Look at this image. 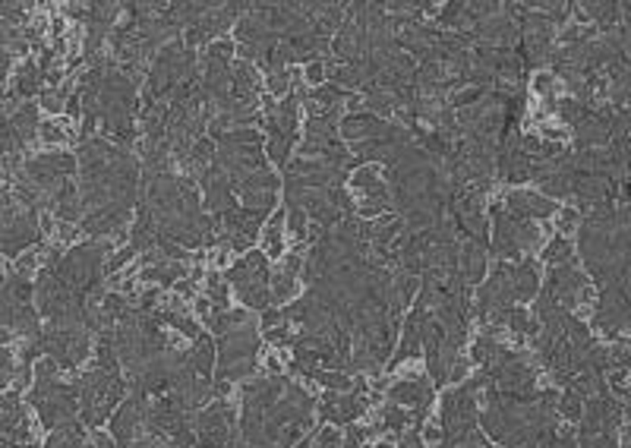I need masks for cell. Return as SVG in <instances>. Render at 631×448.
Here are the masks:
<instances>
[{
    "mask_svg": "<svg viewBox=\"0 0 631 448\" xmlns=\"http://www.w3.org/2000/svg\"><path fill=\"white\" fill-rule=\"evenodd\" d=\"M379 448H391V445H379Z\"/></svg>",
    "mask_w": 631,
    "mask_h": 448,
    "instance_id": "d4e9b609",
    "label": "cell"
},
{
    "mask_svg": "<svg viewBox=\"0 0 631 448\" xmlns=\"http://www.w3.org/2000/svg\"><path fill=\"white\" fill-rule=\"evenodd\" d=\"M133 256H136V250H133V247H123V250H117V253L111 256V262L104 265V275H111V271H117V269H121V265H126V262H130Z\"/></svg>",
    "mask_w": 631,
    "mask_h": 448,
    "instance_id": "ac0fdd59",
    "label": "cell"
},
{
    "mask_svg": "<svg viewBox=\"0 0 631 448\" xmlns=\"http://www.w3.org/2000/svg\"><path fill=\"white\" fill-rule=\"evenodd\" d=\"M376 184H379V174L373 171V167H363V171L354 174V186H360L363 193H367L369 186H376Z\"/></svg>",
    "mask_w": 631,
    "mask_h": 448,
    "instance_id": "d6986e66",
    "label": "cell"
},
{
    "mask_svg": "<svg viewBox=\"0 0 631 448\" xmlns=\"http://www.w3.org/2000/svg\"><path fill=\"white\" fill-rule=\"evenodd\" d=\"M262 325H269V328H275V325H281V310H262Z\"/></svg>",
    "mask_w": 631,
    "mask_h": 448,
    "instance_id": "7402d4cb",
    "label": "cell"
},
{
    "mask_svg": "<svg viewBox=\"0 0 631 448\" xmlns=\"http://www.w3.org/2000/svg\"><path fill=\"white\" fill-rule=\"evenodd\" d=\"M256 351H259V335H256V328H252V322H247V325L234 328V332H228V335L218 338L221 366L237 363V360H256Z\"/></svg>",
    "mask_w": 631,
    "mask_h": 448,
    "instance_id": "6da1fadb",
    "label": "cell"
},
{
    "mask_svg": "<svg viewBox=\"0 0 631 448\" xmlns=\"http://www.w3.org/2000/svg\"><path fill=\"white\" fill-rule=\"evenodd\" d=\"M322 76H325V67H322V64H310V79H313V82H322Z\"/></svg>",
    "mask_w": 631,
    "mask_h": 448,
    "instance_id": "603a6c76",
    "label": "cell"
},
{
    "mask_svg": "<svg viewBox=\"0 0 631 448\" xmlns=\"http://www.w3.org/2000/svg\"><path fill=\"white\" fill-rule=\"evenodd\" d=\"M483 98H486V92L483 89H476V86H471V89H464V92H458V95H452V108H467V104H480Z\"/></svg>",
    "mask_w": 631,
    "mask_h": 448,
    "instance_id": "2e32d148",
    "label": "cell"
},
{
    "mask_svg": "<svg viewBox=\"0 0 631 448\" xmlns=\"http://www.w3.org/2000/svg\"><path fill=\"white\" fill-rule=\"evenodd\" d=\"M382 420H385L382 426H391V430H404V426L411 423V414H408V410H401L398 404H391V408H385Z\"/></svg>",
    "mask_w": 631,
    "mask_h": 448,
    "instance_id": "9a60e30c",
    "label": "cell"
},
{
    "mask_svg": "<svg viewBox=\"0 0 631 448\" xmlns=\"http://www.w3.org/2000/svg\"><path fill=\"white\" fill-rule=\"evenodd\" d=\"M511 288H515V297H518V300L537 297V291H540V271H537L534 259H524V262L515 265V271H511Z\"/></svg>",
    "mask_w": 631,
    "mask_h": 448,
    "instance_id": "7a4b0ae2",
    "label": "cell"
},
{
    "mask_svg": "<svg viewBox=\"0 0 631 448\" xmlns=\"http://www.w3.org/2000/svg\"><path fill=\"white\" fill-rule=\"evenodd\" d=\"M38 133L45 136V142H63V130L60 127H54V123H45V127H38Z\"/></svg>",
    "mask_w": 631,
    "mask_h": 448,
    "instance_id": "44dd1931",
    "label": "cell"
},
{
    "mask_svg": "<svg viewBox=\"0 0 631 448\" xmlns=\"http://www.w3.org/2000/svg\"><path fill=\"white\" fill-rule=\"evenodd\" d=\"M496 351H499V341H496V335L483 332L480 338H476V345H474V360L486 363V360H493V354H496Z\"/></svg>",
    "mask_w": 631,
    "mask_h": 448,
    "instance_id": "5bb4252c",
    "label": "cell"
},
{
    "mask_svg": "<svg viewBox=\"0 0 631 448\" xmlns=\"http://www.w3.org/2000/svg\"><path fill=\"white\" fill-rule=\"evenodd\" d=\"M269 293L275 303H284V300L294 297V278L287 275V271H275V275L269 278Z\"/></svg>",
    "mask_w": 631,
    "mask_h": 448,
    "instance_id": "ba28073f",
    "label": "cell"
},
{
    "mask_svg": "<svg viewBox=\"0 0 631 448\" xmlns=\"http://www.w3.org/2000/svg\"><path fill=\"white\" fill-rule=\"evenodd\" d=\"M237 293H240V300L247 306H252V310H269L272 303V293H269V284H240L237 288Z\"/></svg>",
    "mask_w": 631,
    "mask_h": 448,
    "instance_id": "52a82bcc",
    "label": "cell"
},
{
    "mask_svg": "<svg viewBox=\"0 0 631 448\" xmlns=\"http://www.w3.org/2000/svg\"><path fill=\"white\" fill-rule=\"evenodd\" d=\"M41 79H45V73H41V67H38V64H32V60H26V64L16 69V79H13V92H16L19 98L38 95Z\"/></svg>",
    "mask_w": 631,
    "mask_h": 448,
    "instance_id": "8992f818",
    "label": "cell"
},
{
    "mask_svg": "<svg viewBox=\"0 0 631 448\" xmlns=\"http://www.w3.org/2000/svg\"><path fill=\"white\" fill-rule=\"evenodd\" d=\"M556 410H559V414H562V417H568V423H578V420H581V410H584V401H581V398L574 395L571 388H568L565 395L559 398Z\"/></svg>",
    "mask_w": 631,
    "mask_h": 448,
    "instance_id": "30bf717a",
    "label": "cell"
},
{
    "mask_svg": "<svg viewBox=\"0 0 631 448\" xmlns=\"http://www.w3.org/2000/svg\"><path fill=\"white\" fill-rule=\"evenodd\" d=\"M367 108H369V114H391L395 111V98H391V92H369V98H367Z\"/></svg>",
    "mask_w": 631,
    "mask_h": 448,
    "instance_id": "4fadbf2b",
    "label": "cell"
},
{
    "mask_svg": "<svg viewBox=\"0 0 631 448\" xmlns=\"http://www.w3.org/2000/svg\"><path fill=\"white\" fill-rule=\"evenodd\" d=\"M193 341H196V347L189 351V363H193V369L199 376H208V373H212V363H215V341H212V335L199 332Z\"/></svg>",
    "mask_w": 631,
    "mask_h": 448,
    "instance_id": "5b68a950",
    "label": "cell"
},
{
    "mask_svg": "<svg viewBox=\"0 0 631 448\" xmlns=\"http://www.w3.org/2000/svg\"><path fill=\"white\" fill-rule=\"evenodd\" d=\"M269 89H272V95H284L287 89H291V73H287V69H275V73L269 76Z\"/></svg>",
    "mask_w": 631,
    "mask_h": 448,
    "instance_id": "e0dca14e",
    "label": "cell"
},
{
    "mask_svg": "<svg viewBox=\"0 0 631 448\" xmlns=\"http://www.w3.org/2000/svg\"><path fill=\"white\" fill-rule=\"evenodd\" d=\"M174 288H177L180 293H184V297H193V284H189V281H177V284H174Z\"/></svg>",
    "mask_w": 631,
    "mask_h": 448,
    "instance_id": "cb8c5ba5",
    "label": "cell"
},
{
    "mask_svg": "<svg viewBox=\"0 0 631 448\" xmlns=\"http://www.w3.org/2000/svg\"><path fill=\"white\" fill-rule=\"evenodd\" d=\"M10 127H13V133L19 136V142H32L35 139V133H38V108H35L32 101H26V104H19L16 111H13V117H10Z\"/></svg>",
    "mask_w": 631,
    "mask_h": 448,
    "instance_id": "277c9868",
    "label": "cell"
},
{
    "mask_svg": "<svg viewBox=\"0 0 631 448\" xmlns=\"http://www.w3.org/2000/svg\"><path fill=\"white\" fill-rule=\"evenodd\" d=\"M313 379H319L325 388H338V391H347L354 388V382H350L347 373H335V369H316Z\"/></svg>",
    "mask_w": 631,
    "mask_h": 448,
    "instance_id": "8fae6325",
    "label": "cell"
},
{
    "mask_svg": "<svg viewBox=\"0 0 631 448\" xmlns=\"http://www.w3.org/2000/svg\"><path fill=\"white\" fill-rule=\"evenodd\" d=\"M41 104H45V111H60L63 95L54 92V89H48V92H41Z\"/></svg>",
    "mask_w": 631,
    "mask_h": 448,
    "instance_id": "ffe728a7",
    "label": "cell"
},
{
    "mask_svg": "<svg viewBox=\"0 0 631 448\" xmlns=\"http://www.w3.org/2000/svg\"><path fill=\"white\" fill-rule=\"evenodd\" d=\"M291 139L281 136V133H272L269 136V158L275 161V164H287V155H291Z\"/></svg>",
    "mask_w": 631,
    "mask_h": 448,
    "instance_id": "7c38bea8",
    "label": "cell"
},
{
    "mask_svg": "<svg viewBox=\"0 0 631 448\" xmlns=\"http://www.w3.org/2000/svg\"><path fill=\"white\" fill-rule=\"evenodd\" d=\"M389 398H391V404H404V408H411V404L430 401V398H432V385H430V379H411V382L395 385Z\"/></svg>",
    "mask_w": 631,
    "mask_h": 448,
    "instance_id": "3957f363",
    "label": "cell"
},
{
    "mask_svg": "<svg viewBox=\"0 0 631 448\" xmlns=\"http://www.w3.org/2000/svg\"><path fill=\"white\" fill-rule=\"evenodd\" d=\"M571 256H574V247L565 240V237H556V240L546 247V253H543V259L549 265H562V262H571Z\"/></svg>",
    "mask_w": 631,
    "mask_h": 448,
    "instance_id": "9c48e42d",
    "label": "cell"
}]
</instances>
